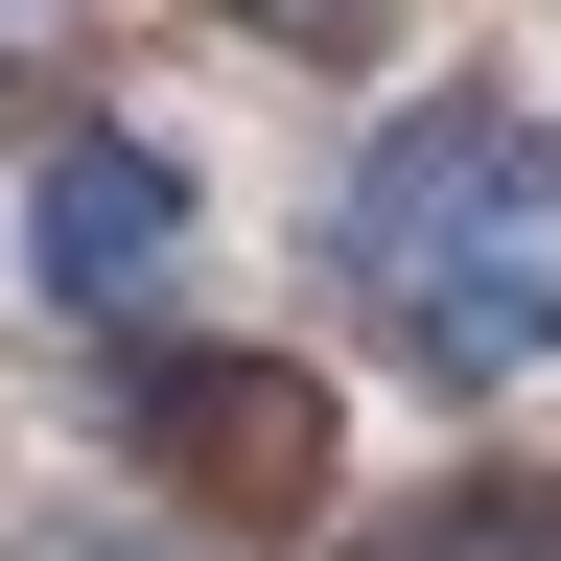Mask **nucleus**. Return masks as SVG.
Returning <instances> with one entry per match:
<instances>
[{
    "mask_svg": "<svg viewBox=\"0 0 561 561\" xmlns=\"http://www.w3.org/2000/svg\"><path fill=\"white\" fill-rule=\"evenodd\" d=\"M328 257H351V305H375L398 375H445V398L538 375V351H561V140H538L515 94H421V117H375Z\"/></svg>",
    "mask_w": 561,
    "mask_h": 561,
    "instance_id": "nucleus-1",
    "label": "nucleus"
},
{
    "mask_svg": "<svg viewBox=\"0 0 561 561\" xmlns=\"http://www.w3.org/2000/svg\"><path fill=\"white\" fill-rule=\"evenodd\" d=\"M117 421H140V468H187V491H280V515L328 491V398L280 375V351H140Z\"/></svg>",
    "mask_w": 561,
    "mask_h": 561,
    "instance_id": "nucleus-2",
    "label": "nucleus"
},
{
    "mask_svg": "<svg viewBox=\"0 0 561 561\" xmlns=\"http://www.w3.org/2000/svg\"><path fill=\"white\" fill-rule=\"evenodd\" d=\"M164 257H187V164H164V140H70V164H47V305L70 328H140Z\"/></svg>",
    "mask_w": 561,
    "mask_h": 561,
    "instance_id": "nucleus-3",
    "label": "nucleus"
},
{
    "mask_svg": "<svg viewBox=\"0 0 561 561\" xmlns=\"http://www.w3.org/2000/svg\"><path fill=\"white\" fill-rule=\"evenodd\" d=\"M257 24H305V47H351V0H257Z\"/></svg>",
    "mask_w": 561,
    "mask_h": 561,
    "instance_id": "nucleus-4",
    "label": "nucleus"
}]
</instances>
